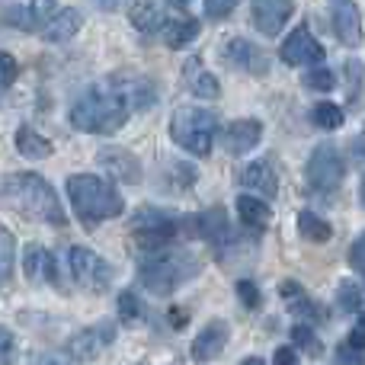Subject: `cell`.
I'll use <instances>...</instances> for the list:
<instances>
[{
	"mask_svg": "<svg viewBox=\"0 0 365 365\" xmlns=\"http://www.w3.org/2000/svg\"><path fill=\"white\" fill-rule=\"evenodd\" d=\"M16 74H19V68H16V58H13V55H6V51H0V90H4V87H10V83L16 81Z\"/></svg>",
	"mask_w": 365,
	"mask_h": 365,
	"instance_id": "cell-35",
	"label": "cell"
},
{
	"mask_svg": "<svg viewBox=\"0 0 365 365\" xmlns=\"http://www.w3.org/2000/svg\"><path fill=\"white\" fill-rule=\"evenodd\" d=\"M23 269L29 279H38V276H51L55 272V263H51L48 250L38 244H29L26 247V257H23Z\"/></svg>",
	"mask_w": 365,
	"mask_h": 365,
	"instance_id": "cell-27",
	"label": "cell"
},
{
	"mask_svg": "<svg viewBox=\"0 0 365 365\" xmlns=\"http://www.w3.org/2000/svg\"><path fill=\"white\" fill-rule=\"evenodd\" d=\"M113 340H115V330L109 327V324H100V327H90V330H83V334H77L74 340L68 343V353L77 356V359H93V356L100 353L103 346H109Z\"/></svg>",
	"mask_w": 365,
	"mask_h": 365,
	"instance_id": "cell-16",
	"label": "cell"
},
{
	"mask_svg": "<svg viewBox=\"0 0 365 365\" xmlns=\"http://www.w3.org/2000/svg\"><path fill=\"white\" fill-rule=\"evenodd\" d=\"M13 259H16V237L0 225V285L13 276Z\"/></svg>",
	"mask_w": 365,
	"mask_h": 365,
	"instance_id": "cell-31",
	"label": "cell"
},
{
	"mask_svg": "<svg viewBox=\"0 0 365 365\" xmlns=\"http://www.w3.org/2000/svg\"><path fill=\"white\" fill-rule=\"evenodd\" d=\"M311 122H314L317 128L334 132V128L343 125V109L336 106V103H317V106L311 109Z\"/></svg>",
	"mask_w": 365,
	"mask_h": 365,
	"instance_id": "cell-30",
	"label": "cell"
},
{
	"mask_svg": "<svg viewBox=\"0 0 365 365\" xmlns=\"http://www.w3.org/2000/svg\"><path fill=\"white\" fill-rule=\"evenodd\" d=\"M113 87H115V93L122 96V100L128 103V109H148L154 103V83L151 81H145V77H115L113 81Z\"/></svg>",
	"mask_w": 365,
	"mask_h": 365,
	"instance_id": "cell-17",
	"label": "cell"
},
{
	"mask_svg": "<svg viewBox=\"0 0 365 365\" xmlns=\"http://www.w3.org/2000/svg\"><path fill=\"white\" fill-rule=\"evenodd\" d=\"M353 154H356L359 160H365V135H359V138L353 141Z\"/></svg>",
	"mask_w": 365,
	"mask_h": 365,
	"instance_id": "cell-44",
	"label": "cell"
},
{
	"mask_svg": "<svg viewBox=\"0 0 365 365\" xmlns=\"http://www.w3.org/2000/svg\"><path fill=\"white\" fill-rule=\"evenodd\" d=\"M177 231H180L177 218L167 212H158V208H141L138 218H135V244L145 253L167 250L173 244V237H177Z\"/></svg>",
	"mask_w": 365,
	"mask_h": 365,
	"instance_id": "cell-6",
	"label": "cell"
},
{
	"mask_svg": "<svg viewBox=\"0 0 365 365\" xmlns=\"http://www.w3.org/2000/svg\"><path fill=\"white\" fill-rule=\"evenodd\" d=\"M160 32H164V42L170 45V48H186V45L199 36V19H192L189 13H173Z\"/></svg>",
	"mask_w": 365,
	"mask_h": 365,
	"instance_id": "cell-22",
	"label": "cell"
},
{
	"mask_svg": "<svg viewBox=\"0 0 365 365\" xmlns=\"http://www.w3.org/2000/svg\"><path fill=\"white\" fill-rule=\"evenodd\" d=\"M298 231H302V237L314 240V244H324V240L334 237V227H330L324 218H317L314 212H302V215H298Z\"/></svg>",
	"mask_w": 365,
	"mask_h": 365,
	"instance_id": "cell-28",
	"label": "cell"
},
{
	"mask_svg": "<svg viewBox=\"0 0 365 365\" xmlns=\"http://www.w3.org/2000/svg\"><path fill=\"white\" fill-rule=\"evenodd\" d=\"M334 29L343 45H359L362 42V19L353 0H336L334 6Z\"/></svg>",
	"mask_w": 365,
	"mask_h": 365,
	"instance_id": "cell-18",
	"label": "cell"
},
{
	"mask_svg": "<svg viewBox=\"0 0 365 365\" xmlns=\"http://www.w3.org/2000/svg\"><path fill=\"white\" fill-rule=\"evenodd\" d=\"M83 26V16L81 10H74V6H64V10L55 13V19H51L48 26H45V42H68V38H74L77 32H81Z\"/></svg>",
	"mask_w": 365,
	"mask_h": 365,
	"instance_id": "cell-21",
	"label": "cell"
},
{
	"mask_svg": "<svg viewBox=\"0 0 365 365\" xmlns=\"http://www.w3.org/2000/svg\"><path fill=\"white\" fill-rule=\"evenodd\" d=\"M141 314H145V308H141L138 295H135V292H122L119 295V317L122 321H138Z\"/></svg>",
	"mask_w": 365,
	"mask_h": 365,
	"instance_id": "cell-33",
	"label": "cell"
},
{
	"mask_svg": "<svg viewBox=\"0 0 365 365\" xmlns=\"http://www.w3.org/2000/svg\"><path fill=\"white\" fill-rule=\"evenodd\" d=\"M68 199L83 227H96L106 218H119L122 208H125V202L113 189V182L93 177V173H74V177H68Z\"/></svg>",
	"mask_w": 365,
	"mask_h": 365,
	"instance_id": "cell-3",
	"label": "cell"
},
{
	"mask_svg": "<svg viewBox=\"0 0 365 365\" xmlns=\"http://www.w3.org/2000/svg\"><path fill=\"white\" fill-rule=\"evenodd\" d=\"M292 340L302 343V346H314V336H311V330L304 327V324H298V327L292 330Z\"/></svg>",
	"mask_w": 365,
	"mask_h": 365,
	"instance_id": "cell-42",
	"label": "cell"
},
{
	"mask_svg": "<svg viewBox=\"0 0 365 365\" xmlns=\"http://www.w3.org/2000/svg\"><path fill=\"white\" fill-rule=\"evenodd\" d=\"M343 173H346V167H343L340 151H336L334 145H317L314 154H311V160H308V182L311 186L321 189V192H334V189L343 182Z\"/></svg>",
	"mask_w": 365,
	"mask_h": 365,
	"instance_id": "cell-7",
	"label": "cell"
},
{
	"mask_svg": "<svg viewBox=\"0 0 365 365\" xmlns=\"http://www.w3.org/2000/svg\"><path fill=\"white\" fill-rule=\"evenodd\" d=\"M29 365H77V362H74V356H68V353H42Z\"/></svg>",
	"mask_w": 365,
	"mask_h": 365,
	"instance_id": "cell-38",
	"label": "cell"
},
{
	"mask_svg": "<svg viewBox=\"0 0 365 365\" xmlns=\"http://www.w3.org/2000/svg\"><path fill=\"white\" fill-rule=\"evenodd\" d=\"M237 4L240 0H205V13L212 19H225V16H231V13L237 10Z\"/></svg>",
	"mask_w": 365,
	"mask_h": 365,
	"instance_id": "cell-36",
	"label": "cell"
},
{
	"mask_svg": "<svg viewBox=\"0 0 365 365\" xmlns=\"http://www.w3.org/2000/svg\"><path fill=\"white\" fill-rule=\"evenodd\" d=\"M0 202L19 212L23 218L45 221L51 227H64L68 215L61 208V199L51 189V182L38 173H10L0 180Z\"/></svg>",
	"mask_w": 365,
	"mask_h": 365,
	"instance_id": "cell-1",
	"label": "cell"
},
{
	"mask_svg": "<svg viewBox=\"0 0 365 365\" xmlns=\"http://www.w3.org/2000/svg\"><path fill=\"white\" fill-rule=\"evenodd\" d=\"M16 151L29 160H45V158H51V141L42 138L32 125H19L16 128Z\"/></svg>",
	"mask_w": 365,
	"mask_h": 365,
	"instance_id": "cell-24",
	"label": "cell"
},
{
	"mask_svg": "<svg viewBox=\"0 0 365 365\" xmlns=\"http://www.w3.org/2000/svg\"><path fill=\"white\" fill-rule=\"evenodd\" d=\"M128 113L132 109L115 93V87H90L71 106V125L77 132H90V135H113L125 125Z\"/></svg>",
	"mask_w": 365,
	"mask_h": 365,
	"instance_id": "cell-2",
	"label": "cell"
},
{
	"mask_svg": "<svg viewBox=\"0 0 365 365\" xmlns=\"http://www.w3.org/2000/svg\"><path fill=\"white\" fill-rule=\"evenodd\" d=\"M362 199H365V180H362Z\"/></svg>",
	"mask_w": 365,
	"mask_h": 365,
	"instance_id": "cell-47",
	"label": "cell"
},
{
	"mask_svg": "<svg viewBox=\"0 0 365 365\" xmlns=\"http://www.w3.org/2000/svg\"><path fill=\"white\" fill-rule=\"evenodd\" d=\"M349 346H353V349H365V314L356 321L353 334H349Z\"/></svg>",
	"mask_w": 365,
	"mask_h": 365,
	"instance_id": "cell-41",
	"label": "cell"
},
{
	"mask_svg": "<svg viewBox=\"0 0 365 365\" xmlns=\"http://www.w3.org/2000/svg\"><path fill=\"white\" fill-rule=\"evenodd\" d=\"M334 83H336V77H334V71L330 68H311L308 74H304V87L308 90H317V93H327V90H334Z\"/></svg>",
	"mask_w": 365,
	"mask_h": 365,
	"instance_id": "cell-32",
	"label": "cell"
},
{
	"mask_svg": "<svg viewBox=\"0 0 365 365\" xmlns=\"http://www.w3.org/2000/svg\"><path fill=\"white\" fill-rule=\"evenodd\" d=\"M221 58H225L231 68L247 71V74H257V77L269 71V58H266V51L259 48V45H253L250 38H231V42H225Z\"/></svg>",
	"mask_w": 365,
	"mask_h": 365,
	"instance_id": "cell-9",
	"label": "cell"
},
{
	"mask_svg": "<svg viewBox=\"0 0 365 365\" xmlns=\"http://www.w3.org/2000/svg\"><path fill=\"white\" fill-rule=\"evenodd\" d=\"M276 365H295V349H289V346L276 349Z\"/></svg>",
	"mask_w": 365,
	"mask_h": 365,
	"instance_id": "cell-43",
	"label": "cell"
},
{
	"mask_svg": "<svg viewBox=\"0 0 365 365\" xmlns=\"http://www.w3.org/2000/svg\"><path fill=\"white\" fill-rule=\"evenodd\" d=\"M259 138H263V125H259L257 119H237L225 128V135H221L227 154H247L250 148L259 145Z\"/></svg>",
	"mask_w": 365,
	"mask_h": 365,
	"instance_id": "cell-13",
	"label": "cell"
},
{
	"mask_svg": "<svg viewBox=\"0 0 365 365\" xmlns=\"http://www.w3.org/2000/svg\"><path fill=\"white\" fill-rule=\"evenodd\" d=\"M279 58H282L289 68H302V64L324 61V48H321V42H317V38L311 36L308 29H304V26H298V29L282 42V51H279Z\"/></svg>",
	"mask_w": 365,
	"mask_h": 365,
	"instance_id": "cell-10",
	"label": "cell"
},
{
	"mask_svg": "<svg viewBox=\"0 0 365 365\" xmlns=\"http://www.w3.org/2000/svg\"><path fill=\"white\" fill-rule=\"evenodd\" d=\"M237 215L247 227H253V231H263V227L269 225V205H266L263 199H257V195H240Z\"/></svg>",
	"mask_w": 365,
	"mask_h": 365,
	"instance_id": "cell-25",
	"label": "cell"
},
{
	"mask_svg": "<svg viewBox=\"0 0 365 365\" xmlns=\"http://www.w3.org/2000/svg\"><path fill=\"white\" fill-rule=\"evenodd\" d=\"M237 298H240V304H244V308H259V289L257 285L250 282V279H240L237 282Z\"/></svg>",
	"mask_w": 365,
	"mask_h": 365,
	"instance_id": "cell-34",
	"label": "cell"
},
{
	"mask_svg": "<svg viewBox=\"0 0 365 365\" xmlns=\"http://www.w3.org/2000/svg\"><path fill=\"white\" fill-rule=\"evenodd\" d=\"M240 186L250 189V192L266 195V199H272V195L279 192V180H276V173H272V167L266 164V160H253V164H247L244 170H240Z\"/></svg>",
	"mask_w": 365,
	"mask_h": 365,
	"instance_id": "cell-19",
	"label": "cell"
},
{
	"mask_svg": "<svg viewBox=\"0 0 365 365\" xmlns=\"http://www.w3.org/2000/svg\"><path fill=\"white\" fill-rule=\"evenodd\" d=\"M215 115L208 109H195V106H182L173 113L170 119V138L177 141L182 151L195 154V158H208L212 151V138H215Z\"/></svg>",
	"mask_w": 365,
	"mask_h": 365,
	"instance_id": "cell-5",
	"label": "cell"
},
{
	"mask_svg": "<svg viewBox=\"0 0 365 365\" xmlns=\"http://www.w3.org/2000/svg\"><path fill=\"white\" fill-rule=\"evenodd\" d=\"M13 359V334L6 327H0V365H10Z\"/></svg>",
	"mask_w": 365,
	"mask_h": 365,
	"instance_id": "cell-39",
	"label": "cell"
},
{
	"mask_svg": "<svg viewBox=\"0 0 365 365\" xmlns=\"http://www.w3.org/2000/svg\"><path fill=\"white\" fill-rule=\"evenodd\" d=\"M170 4L167 0H135L132 10H128V19L138 32H160L170 19Z\"/></svg>",
	"mask_w": 365,
	"mask_h": 365,
	"instance_id": "cell-12",
	"label": "cell"
},
{
	"mask_svg": "<svg viewBox=\"0 0 365 365\" xmlns=\"http://www.w3.org/2000/svg\"><path fill=\"white\" fill-rule=\"evenodd\" d=\"M68 259H71V272H74V279L81 285H87V289H106L109 285L113 269H109L93 250H87V247H71Z\"/></svg>",
	"mask_w": 365,
	"mask_h": 365,
	"instance_id": "cell-8",
	"label": "cell"
},
{
	"mask_svg": "<svg viewBox=\"0 0 365 365\" xmlns=\"http://www.w3.org/2000/svg\"><path fill=\"white\" fill-rule=\"evenodd\" d=\"M227 343V324L225 321H208L199 330V336L192 340V359L195 362H212L215 356H221Z\"/></svg>",
	"mask_w": 365,
	"mask_h": 365,
	"instance_id": "cell-15",
	"label": "cell"
},
{
	"mask_svg": "<svg viewBox=\"0 0 365 365\" xmlns=\"http://www.w3.org/2000/svg\"><path fill=\"white\" fill-rule=\"evenodd\" d=\"M250 13H253V26L263 36H276L289 23L292 13H295V0H253Z\"/></svg>",
	"mask_w": 365,
	"mask_h": 365,
	"instance_id": "cell-11",
	"label": "cell"
},
{
	"mask_svg": "<svg viewBox=\"0 0 365 365\" xmlns=\"http://www.w3.org/2000/svg\"><path fill=\"white\" fill-rule=\"evenodd\" d=\"M186 83H189V93L199 96V100H218L221 96V83L215 74H208L199 61H192L186 68Z\"/></svg>",
	"mask_w": 365,
	"mask_h": 365,
	"instance_id": "cell-23",
	"label": "cell"
},
{
	"mask_svg": "<svg viewBox=\"0 0 365 365\" xmlns=\"http://www.w3.org/2000/svg\"><path fill=\"white\" fill-rule=\"evenodd\" d=\"M340 304H343V311H359L362 308V295H359V289H356L353 282L340 285Z\"/></svg>",
	"mask_w": 365,
	"mask_h": 365,
	"instance_id": "cell-37",
	"label": "cell"
},
{
	"mask_svg": "<svg viewBox=\"0 0 365 365\" xmlns=\"http://www.w3.org/2000/svg\"><path fill=\"white\" fill-rule=\"evenodd\" d=\"M170 321L177 324V327H182V321H186V311H180V308H177V311H170Z\"/></svg>",
	"mask_w": 365,
	"mask_h": 365,
	"instance_id": "cell-45",
	"label": "cell"
},
{
	"mask_svg": "<svg viewBox=\"0 0 365 365\" xmlns=\"http://www.w3.org/2000/svg\"><path fill=\"white\" fill-rule=\"evenodd\" d=\"M349 263H353L356 269H359L362 276H365V234L353 244V250H349Z\"/></svg>",
	"mask_w": 365,
	"mask_h": 365,
	"instance_id": "cell-40",
	"label": "cell"
},
{
	"mask_svg": "<svg viewBox=\"0 0 365 365\" xmlns=\"http://www.w3.org/2000/svg\"><path fill=\"white\" fill-rule=\"evenodd\" d=\"M282 298H285V302H289V311H292V314H295V317H302V324H304V321H311V324H321L324 317H327V311H324L321 304L314 302V298H308V295H304V292L298 289L295 282H285V285H282Z\"/></svg>",
	"mask_w": 365,
	"mask_h": 365,
	"instance_id": "cell-20",
	"label": "cell"
},
{
	"mask_svg": "<svg viewBox=\"0 0 365 365\" xmlns=\"http://www.w3.org/2000/svg\"><path fill=\"white\" fill-rule=\"evenodd\" d=\"M195 269H199V263H195L189 253L182 250H158L151 253V257L141 263L138 276L141 282H145L148 292H154V295H170V292H177L186 279L195 276Z\"/></svg>",
	"mask_w": 365,
	"mask_h": 365,
	"instance_id": "cell-4",
	"label": "cell"
},
{
	"mask_svg": "<svg viewBox=\"0 0 365 365\" xmlns=\"http://www.w3.org/2000/svg\"><path fill=\"white\" fill-rule=\"evenodd\" d=\"M192 234L205 240H221L227 234V218L221 208H212V212H202L192 218Z\"/></svg>",
	"mask_w": 365,
	"mask_h": 365,
	"instance_id": "cell-26",
	"label": "cell"
},
{
	"mask_svg": "<svg viewBox=\"0 0 365 365\" xmlns=\"http://www.w3.org/2000/svg\"><path fill=\"white\" fill-rule=\"evenodd\" d=\"M55 13H58L55 0H32L26 6V29H45L55 19Z\"/></svg>",
	"mask_w": 365,
	"mask_h": 365,
	"instance_id": "cell-29",
	"label": "cell"
},
{
	"mask_svg": "<svg viewBox=\"0 0 365 365\" xmlns=\"http://www.w3.org/2000/svg\"><path fill=\"white\" fill-rule=\"evenodd\" d=\"M240 365H263V359H259V356H250V359H244Z\"/></svg>",
	"mask_w": 365,
	"mask_h": 365,
	"instance_id": "cell-46",
	"label": "cell"
},
{
	"mask_svg": "<svg viewBox=\"0 0 365 365\" xmlns=\"http://www.w3.org/2000/svg\"><path fill=\"white\" fill-rule=\"evenodd\" d=\"M96 160H100V167H106V170L113 173L115 180H122V182H138L141 180L138 158L128 154L125 148H103V151L96 154Z\"/></svg>",
	"mask_w": 365,
	"mask_h": 365,
	"instance_id": "cell-14",
	"label": "cell"
}]
</instances>
